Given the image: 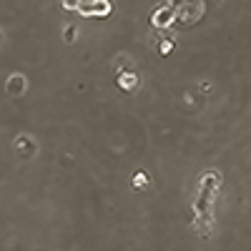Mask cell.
Returning a JSON list of instances; mask_svg holds the SVG:
<instances>
[{
    "mask_svg": "<svg viewBox=\"0 0 251 251\" xmlns=\"http://www.w3.org/2000/svg\"><path fill=\"white\" fill-rule=\"evenodd\" d=\"M8 91H10L13 96H20V93L25 91V78H23V76H13V78L8 81Z\"/></svg>",
    "mask_w": 251,
    "mask_h": 251,
    "instance_id": "cell-1",
    "label": "cell"
},
{
    "mask_svg": "<svg viewBox=\"0 0 251 251\" xmlns=\"http://www.w3.org/2000/svg\"><path fill=\"white\" fill-rule=\"evenodd\" d=\"M63 31H66V33H63V38H66V43H73V40H76V38H78V28H76V25H66V28H63Z\"/></svg>",
    "mask_w": 251,
    "mask_h": 251,
    "instance_id": "cell-2",
    "label": "cell"
},
{
    "mask_svg": "<svg viewBox=\"0 0 251 251\" xmlns=\"http://www.w3.org/2000/svg\"><path fill=\"white\" fill-rule=\"evenodd\" d=\"M61 3H63V8H70V10H78V8H81V3H83V0H61Z\"/></svg>",
    "mask_w": 251,
    "mask_h": 251,
    "instance_id": "cell-3",
    "label": "cell"
},
{
    "mask_svg": "<svg viewBox=\"0 0 251 251\" xmlns=\"http://www.w3.org/2000/svg\"><path fill=\"white\" fill-rule=\"evenodd\" d=\"M171 48H173V43H164V46H161V53H171Z\"/></svg>",
    "mask_w": 251,
    "mask_h": 251,
    "instance_id": "cell-4",
    "label": "cell"
}]
</instances>
